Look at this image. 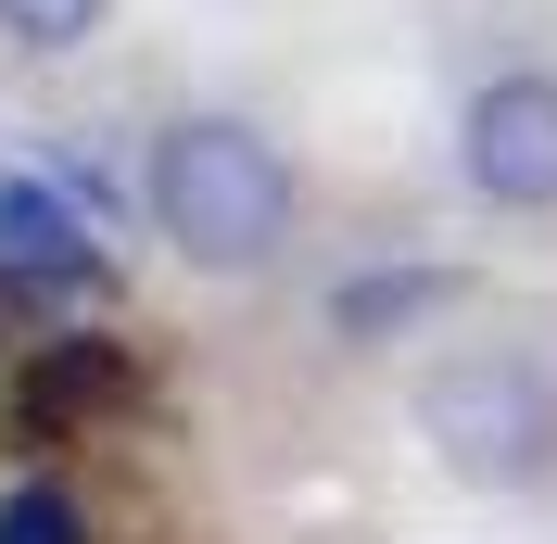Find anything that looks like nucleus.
<instances>
[{
	"instance_id": "obj_7",
	"label": "nucleus",
	"mask_w": 557,
	"mask_h": 544,
	"mask_svg": "<svg viewBox=\"0 0 557 544\" xmlns=\"http://www.w3.org/2000/svg\"><path fill=\"white\" fill-rule=\"evenodd\" d=\"M418 305H444V279H355V292H343L330 317H343V330L368 342V330H406Z\"/></svg>"
},
{
	"instance_id": "obj_6",
	"label": "nucleus",
	"mask_w": 557,
	"mask_h": 544,
	"mask_svg": "<svg viewBox=\"0 0 557 544\" xmlns=\"http://www.w3.org/2000/svg\"><path fill=\"white\" fill-rule=\"evenodd\" d=\"M0 544H89L64 481H26V494H0Z\"/></svg>"
},
{
	"instance_id": "obj_4",
	"label": "nucleus",
	"mask_w": 557,
	"mask_h": 544,
	"mask_svg": "<svg viewBox=\"0 0 557 544\" xmlns=\"http://www.w3.org/2000/svg\"><path fill=\"white\" fill-rule=\"evenodd\" d=\"M0 279H26V292H76V279H102V240L64 190H38V177H0Z\"/></svg>"
},
{
	"instance_id": "obj_2",
	"label": "nucleus",
	"mask_w": 557,
	"mask_h": 544,
	"mask_svg": "<svg viewBox=\"0 0 557 544\" xmlns=\"http://www.w3.org/2000/svg\"><path fill=\"white\" fill-rule=\"evenodd\" d=\"M418 443L469 494H532V481H557V380L520 342H456L418 368Z\"/></svg>"
},
{
	"instance_id": "obj_1",
	"label": "nucleus",
	"mask_w": 557,
	"mask_h": 544,
	"mask_svg": "<svg viewBox=\"0 0 557 544\" xmlns=\"http://www.w3.org/2000/svg\"><path fill=\"white\" fill-rule=\"evenodd\" d=\"M152 228L215 279H253L292 240V165L278 139L242 127V114H177L152 139Z\"/></svg>"
},
{
	"instance_id": "obj_3",
	"label": "nucleus",
	"mask_w": 557,
	"mask_h": 544,
	"mask_svg": "<svg viewBox=\"0 0 557 544\" xmlns=\"http://www.w3.org/2000/svg\"><path fill=\"white\" fill-rule=\"evenodd\" d=\"M456 177L482 190L494 215H557V76H482L469 114H456Z\"/></svg>"
},
{
	"instance_id": "obj_5",
	"label": "nucleus",
	"mask_w": 557,
	"mask_h": 544,
	"mask_svg": "<svg viewBox=\"0 0 557 544\" xmlns=\"http://www.w3.org/2000/svg\"><path fill=\"white\" fill-rule=\"evenodd\" d=\"M102 13L114 0H0V38H13V51H76Z\"/></svg>"
}]
</instances>
